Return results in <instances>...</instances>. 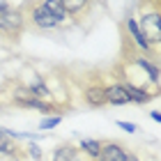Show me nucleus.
<instances>
[{
	"mask_svg": "<svg viewBox=\"0 0 161 161\" xmlns=\"http://www.w3.org/2000/svg\"><path fill=\"white\" fill-rule=\"evenodd\" d=\"M21 12L25 16V23L28 28L32 30H39V32H53V30H62L64 23H60L53 14L46 9L44 0H25L23 5H19Z\"/></svg>",
	"mask_w": 161,
	"mask_h": 161,
	"instance_id": "obj_1",
	"label": "nucleus"
},
{
	"mask_svg": "<svg viewBox=\"0 0 161 161\" xmlns=\"http://www.w3.org/2000/svg\"><path fill=\"white\" fill-rule=\"evenodd\" d=\"M25 30L28 23L21 7H14L7 0H0V37L7 42H19Z\"/></svg>",
	"mask_w": 161,
	"mask_h": 161,
	"instance_id": "obj_3",
	"label": "nucleus"
},
{
	"mask_svg": "<svg viewBox=\"0 0 161 161\" xmlns=\"http://www.w3.org/2000/svg\"><path fill=\"white\" fill-rule=\"evenodd\" d=\"M104 90H106V83L97 74L87 76L85 85L80 87V97H83L85 106H90V108H104L106 106V94H104Z\"/></svg>",
	"mask_w": 161,
	"mask_h": 161,
	"instance_id": "obj_4",
	"label": "nucleus"
},
{
	"mask_svg": "<svg viewBox=\"0 0 161 161\" xmlns=\"http://www.w3.org/2000/svg\"><path fill=\"white\" fill-rule=\"evenodd\" d=\"M44 5H46V9L53 14V16L60 21V23H64L67 25L69 23V19H67V14H64V9H62V5L58 3V0H44Z\"/></svg>",
	"mask_w": 161,
	"mask_h": 161,
	"instance_id": "obj_11",
	"label": "nucleus"
},
{
	"mask_svg": "<svg viewBox=\"0 0 161 161\" xmlns=\"http://www.w3.org/2000/svg\"><path fill=\"white\" fill-rule=\"evenodd\" d=\"M150 118L154 120V122H161V113H159V111H152V113H150Z\"/></svg>",
	"mask_w": 161,
	"mask_h": 161,
	"instance_id": "obj_14",
	"label": "nucleus"
},
{
	"mask_svg": "<svg viewBox=\"0 0 161 161\" xmlns=\"http://www.w3.org/2000/svg\"><path fill=\"white\" fill-rule=\"evenodd\" d=\"M51 161H85V157L74 143H60L51 154Z\"/></svg>",
	"mask_w": 161,
	"mask_h": 161,
	"instance_id": "obj_8",
	"label": "nucleus"
},
{
	"mask_svg": "<svg viewBox=\"0 0 161 161\" xmlns=\"http://www.w3.org/2000/svg\"><path fill=\"white\" fill-rule=\"evenodd\" d=\"M25 147H21L19 141H14V138L7 134L5 127H0V154H21Z\"/></svg>",
	"mask_w": 161,
	"mask_h": 161,
	"instance_id": "obj_9",
	"label": "nucleus"
},
{
	"mask_svg": "<svg viewBox=\"0 0 161 161\" xmlns=\"http://www.w3.org/2000/svg\"><path fill=\"white\" fill-rule=\"evenodd\" d=\"M101 143H104L101 138H80L76 147L80 150L83 157H90V161H94L99 154V150H101Z\"/></svg>",
	"mask_w": 161,
	"mask_h": 161,
	"instance_id": "obj_10",
	"label": "nucleus"
},
{
	"mask_svg": "<svg viewBox=\"0 0 161 161\" xmlns=\"http://www.w3.org/2000/svg\"><path fill=\"white\" fill-rule=\"evenodd\" d=\"M62 118H64V115H48V118H44V120L39 122V129H42V131L53 129V127H58V124L62 122Z\"/></svg>",
	"mask_w": 161,
	"mask_h": 161,
	"instance_id": "obj_12",
	"label": "nucleus"
},
{
	"mask_svg": "<svg viewBox=\"0 0 161 161\" xmlns=\"http://www.w3.org/2000/svg\"><path fill=\"white\" fill-rule=\"evenodd\" d=\"M129 147L124 145L122 141H104L101 143V150H99V154L94 161H127L129 157Z\"/></svg>",
	"mask_w": 161,
	"mask_h": 161,
	"instance_id": "obj_6",
	"label": "nucleus"
},
{
	"mask_svg": "<svg viewBox=\"0 0 161 161\" xmlns=\"http://www.w3.org/2000/svg\"><path fill=\"white\" fill-rule=\"evenodd\" d=\"M104 94H106V106H127V104H131L127 90H124L120 83H115V80L106 85Z\"/></svg>",
	"mask_w": 161,
	"mask_h": 161,
	"instance_id": "obj_7",
	"label": "nucleus"
},
{
	"mask_svg": "<svg viewBox=\"0 0 161 161\" xmlns=\"http://www.w3.org/2000/svg\"><path fill=\"white\" fill-rule=\"evenodd\" d=\"M141 32L159 51L161 44V0H141V16L136 19Z\"/></svg>",
	"mask_w": 161,
	"mask_h": 161,
	"instance_id": "obj_2",
	"label": "nucleus"
},
{
	"mask_svg": "<svg viewBox=\"0 0 161 161\" xmlns=\"http://www.w3.org/2000/svg\"><path fill=\"white\" fill-rule=\"evenodd\" d=\"M0 108H5V106H3V101H0Z\"/></svg>",
	"mask_w": 161,
	"mask_h": 161,
	"instance_id": "obj_16",
	"label": "nucleus"
},
{
	"mask_svg": "<svg viewBox=\"0 0 161 161\" xmlns=\"http://www.w3.org/2000/svg\"><path fill=\"white\" fill-rule=\"evenodd\" d=\"M118 127L122 131H127V134H136V131H138V124H134V122H122V120H118Z\"/></svg>",
	"mask_w": 161,
	"mask_h": 161,
	"instance_id": "obj_13",
	"label": "nucleus"
},
{
	"mask_svg": "<svg viewBox=\"0 0 161 161\" xmlns=\"http://www.w3.org/2000/svg\"><path fill=\"white\" fill-rule=\"evenodd\" d=\"M127 161H141V159H138V157L134 154V152H129V157H127Z\"/></svg>",
	"mask_w": 161,
	"mask_h": 161,
	"instance_id": "obj_15",
	"label": "nucleus"
},
{
	"mask_svg": "<svg viewBox=\"0 0 161 161\" xmlns=\"http://www.w3.org/2000/svg\"><path fill=\"white\" fill-rule=\"evenodd\" d=\"M58 3L62 5L67 19H71L74 23H83V21H87V16L92 14L97 0H58Z\"/></svg>",
	"mask_w": 161,
	"mask_h": 161,
	"instance_id": "obj_5",
	"label": "nucleus"
}]
</instances>
